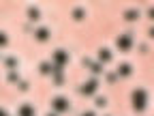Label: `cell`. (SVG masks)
I'll return each instance as SVG.
<instances>
[{
	"label": "cell",
	"mask_w": 154,
	"mask_h": 116,
	"mask_svg": "<svg viewBox=\"0 0 154 116\" xmlns=\"http://www.w3.org/2000/svg\"><path fill=\"white\" fill-rule=\"evenodd\" d=\"M88 69H90V71H92L94 75H101V73H103V65H101L99 60H96V63H94V60H90V65H88Z\"/></svg>",
	"instance_id": "obj_13"
},
{
	"label": "cell",
	"mask_w": 154,
	"mask_h": 116,
	"mask_svg": "<svg viewBox=\"0 0 154 116\" xmlns=\"http://www.w3.org/2000/svg\"><path fill=\"white\" fill-rule=\"evenodd\" d=\"M38 71H41V75H51V63L43 60L41 65H38Z\"/></svg>",
	"instance_id": "obj_14"
},
{
	"label": "cell",
	"mask_w": 154,
	"mask_h": 116,
	"mask_svg": "<svg viewBox=\"0 0 154 116\" xmlns=\"http://www.w3.org/2000/svg\"><path fill=\"white\" fill-rule=\"evenodd\" d=\"M116 75H118V77H128V75H133V65H131V63H120Z\"/></svg>",
	"instance_id": "obj_7"
},
{
	"label": "cell",
	"mask_w": 154,
	"mask_h": 116,
	"mask_svg": "<svg viewBox=\"0 0 154 116\" xmlns=\"http://www.w3.org/2000/svg\"><path fill=\"white\" fill-rule=\"evenodd\" d=\"M47 116H56V114H47Z\"/></svg>",
	"instance_id": "obj_25"
},
{
	"label": "cell",
	"mask_w": 154,
	"mask_h": 116,
	"mask_svg": "<svg viewBox=\"0 0 154 116\" xmlns=\"http://www.w3.org/2000/svg\"><path fill=\"white\" fill-rule=\"evenodd\" d=\"M116 45H118L120 52H128V50L133 47V34H131V32L120 34V37H118V41H116Z\"/></svg>",
	"instance_id": "obj_3"
},
{
	"label": "cell",
	"mask_w": 154,
	"mask_h": 116,
	"mask_svg": "<svg viewBox=\"0 0 154 116\" xmlns=\"http://www.w3.org/2000/svg\"><path fill=\"white\" fill-rule=\"evenodd\" d=\"M51 58H54V65H58V67H66L69 65V52H64V50H56Z\"/></svg>",
	"instance_id": "obj_5"
},
{
	"label": "cell",
	"mask_w": 154,
	"mask_h": 116,
	"mask_svg": "<svg viewBox=\"0 0 154 116\" xmlns=\"http://www.w3.org/2000/svg\"><path fill=\"white\" fill-rule=\"evenodd\" d=\"M73 19H75V22H84V19H86V11L84 9H73Z\"/></svg>",
	"instance_id": "obj_16"
},
{
	"label": "cell",
	"mask_w": 154,
	"mask_h": 116,
	"mask_svg": "<svg viewBox=\"0 0 154 116\" xmlns=\"http://www.w3.org/2000/svg\"><path fill=\"white\" fill-rule=\"evenodd\" d=\"M0 116H7V112H5L2 108H0Z\"/></svg>",
	"instance_id": "obj_24"
},
{
	"label": "cell",
	"mask_w": 154,
	"mask_h": 116,
	"mask_svg": "<svg viewBox=\"0 0 154 116\" xmlns=\"http://www.w3.org/2000/svg\"><path fill=\"white\" fill-rule=\"evenodd\" d=\"M82 116H96V114H94V112H92V110H88V112H84V114H82Z\"/></svg>",
	"instance_id": "obj_23"
},
{
	"label": "cell",
	"mask_w": 154,
	"mask_h": 116,
	"mask_svg": "<svg viewBox=\"0 0 154 116\" xmlns=\"http://www.w3.org/2000/svg\"><path fill=\"white\" fill-rule=\"evenodd\" d=\"M107 105V99L105 97H96V108H105Z\"/></svg>",
	"instance_id": "obj_20"
},
{
	"label": "cell",
	"mask_w": 154,
	"mask_h": 116,
	"mask_svg": "<svg viewBox=\"0 0 154 116\" xmlns=\"http://www.w3.org/2000/svg\"><path fill=\"white\" fill-rule=\"evenodd\" d=\"M96 88H99V80H96V77H90V80L79 88V92H82V95H86V97H90V95H94V92H96Z\"/></svg>",
	"instance_id": "obj_4"
},
{
	"label": "cell",
	"mask_w": 154,
	"mask_h": 116,
	"mask_svg": "<svg viewBox=\"0 0 154 116\" xmlns=\"http://www.w3.org/2000/svg\"><path fill=\"white\" fill-rule=\"evenodd\" d=\"M17 116H34V108L30 103H24L22 108L17 110Z\"/></svg>",
	"instance_id": "obj_9"
},
{
	"label": "cell",
	"mask_w": 154,
	"mask_h": 116,
	"mask_svg": "<svg viewBox=\"0 0 154 116\" xmlns=\"http://www.w3.org/2000/svg\"><path fill=\"white\" fill-rule=\"evenodd\" d=\"M2 63H5V67H7V69H11V71H15V69H17V65H19V60H17L15 56H7Z\"/></svg>",
	"instance_id": "obj_10"
},
{
	"label": "cell",
	"mask_w": 154,
	"mask_h": 116,
	"mask_svg": "<svg viewBox=\"0 0 154 116\" xmlns=\"http://www.w3.org/2000/svg\"><path fill=\"white\" fill-rule=\"evenodd\" d=\"M7 80H9V82H11V84H17V82H19V75H17V73H15V71H11V73H9V75H7Z\"/></svg>",
	"instance_id": "obj_18"
},
{
	"label": "cell",
	"mask_w": 154,
	"mask_h": 116,
	"mask_svg": "<svg viewBox=\"0 0 154 116\" xmlns=\"http://www.w3.org/2000/svg\"><path fill=\"white\" fill-rule=\"evenodd\" d=\"M105 80H107V84H116V82H118V75H116V73H107Z\"/></svg>",
	"instance_id": "obj_19"
},
{
	"label": "cell",
	"mask_w": 154,
	"mask_h": 116,
	"mask_svg": "<svg viewBox=\"0 0 154 116\" xmlns=\"http://www.w3.org/2000/svg\"><path fill=\"white\" fill-rule=\"evenodd\" d=\"M51 110H54L56 114L69 112V110H71V101L66 99V97H54V99H51Z\"/></svg>",
	"instance_id": "obj_2"
},
{
	"label": "cell",
	"mask_w": 154,
	"mask_h": 116,
	"mask_svg": "<svg viewBox=\"0 0 154 116\" xmlns=\"http://www.w3.org/2000/svg\"><path fill=\"white\" fill-rule=\"evenodd\" d=\"M26 13H28V19H30V22H38V19H41V11H38L36 7H30Z\"/></svg>",
	"instance_id": "obj_11"
},
{
	"label": "cell",
	"mask_w": 154,
	"mask_h": 116,
	"mask_svg": "<svg viewBox=\"0 0 154 116\" xmlns=\"http://www.w3.org/2000/svg\"><path fill=\"white\" fill-rule=\"evenodd\" d=\"M131 99H133V110L135 112H146V108H148V90L146 88H135L133 92H131Z\"/></svg>",
	"instance_id": "obj_1"
},
{
	"label": "cell",
	"mask_w": 154,
	"mask_h": 116,
	"mask_svg": "<svg viewBox=\"0 0 154 116\" xmlns=\"http://www.w3.org/2000/svg\"><path fill=\"white\" fill-rule=\"evenodd\" d=\"M7 116H9V114H7Z\"/></svg>",
	"instance_id": "obj_26"
},
{
	"label": "cell",
	"mask_w": 154,
	"mask_h": 116,
	"mask_svg": "<svg viewBox=\"0 0 154 116\" xmlns=\"http://www.w3.org/2000/svg\"><path fill=\"white\" fill-rule=\"evenodd\" d=\"M139 52H141V54H148V43H141V45H139Z\"/></svg>",
	"instance_id": "obj_22"
},
{
	"label": "cell",
	"mask_w": 154,
	"mask_h": 116,
	"mask_svg": "<svg viewBox=\"0 0 154 116\" xmlns=\"http://www.w3.org/2000/svg\"><path fill=\"white\" fill-rule=\"evenodd\" d=\"M49 37H51V30L45 28V26H41V28H36V30H34V39H36V41H41V43L49 41Z\"/></svg>",
	"instance_id": "obj_6"
},
{
	"label": "cell",
	"mask_w": 154,
	"mask_h": 116,
	"mask_svg": "<svg viewBox=\"0 0 154 116\" xmlns=\"http://www.w3.org/2000/svg\"><path fill=\"white\" fill-rule=\"evenodd\" d=\"M17 86H19V90H24V92H26V90L30 88V84H28V82H22V80L17 82Z\"/></svg>",
	"instance_id": "obj_21"
},
{
	"label": "cell",
	"mask_w": 154,
	"mask_h": 116,
	"mask_svg": "<svg viewBox=\"0 0 154 116\" xmlns=\"http://www.w3.org/2000/svg\"><path fill=\"white\" fill-rule=\"evenodd\" d=\"M7 45H9V37H7V32L0 30V47H7Z\"/></svg>",
	"instance_id": "obj_17"
},
{
	"label": "cell",
	"mask_w": 154,
	"mask_h": 116,
	"mask_svg": "<svg viewBox=\"0 0 154 116\" xmlns=\"http://www.w3.org/2000/svg\"><path fill=\"white\" fill-rule=\"evenodd\" d=\"M124 19H126V22H137V19H139V11H135V9L124 11Z\"/></svg>",
	"instance_id": "obj_12"
},
{
	"label": "cell",
	"mask_w": 154,
	"mask_h": 116,
	"mask_svg": "<svg viewBox=\"0 0 154 116\" xmlns=\"http://www.w3.org/2000/svg\"><path fill=\"white\" fill-rule=\"evenodd\" d=\"M111 60H113V54H111V50L101 47V50H99V63H101V65H105V63H111Z\"/></svg>",
	"instance_id": "obj_8"
},
{
	"label": "cell",
	"mask_w": 154,
	"mask_h": 116,
	"mask_svg": "<svg viewBox=\"0 0 154 116\" xmlns=\"http://www.w3.org/2000/svg\"><path fill=\"white\" fill-rule=\"evenodd\" d=\"M51 82L56 84V86H62L64 84V73L60 71V73H51Z\"/></svg>",
	"instance_id": "obj_15"
}]
</instances>
